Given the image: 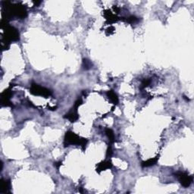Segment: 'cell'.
I'll return each mask as SVG.
<instances>
[{
  "mask_svg": "<svg viewBox=\"0 0 194 194\" xmlns=\"http://www.w3.org/2000/svg\"><path fill=\"white\" fill-rule=\"evenodd\" d=\"M113 8H114L115 11V12H116V13H119V8H118V7L114 6V7H113Z\"/></svg>",
  "mask_w": 194,
  "mask_h": 194,
  "instance_id": "20",
  "label": "cell"
},
{
  "mask_svg": "<svg viewBox=\"0 0 194 194\" xmlns=\"http://www.w3.org/2000/svg\"><path fill=\"white\" fill-rule=\"evenodd\" d=\"M87 143V140L85 138H83L77 135L75 133L71 130H68L66 132L64 138V147L69 146L71 145L80 146L82 147L83 150H85L86 146Z\"/></svg>",
  "mask_w": 194,
  "mask_h": 194,
  "instance_id": "3",
  "label": "cell"
},
{
  "mask_svg": "<svg viewBox=\"0 0 194 194\" xmlns=\"http://www.w3.org/2000/svg\"><path fill=\"white\" fill-rule=\"evenodd\" d=\"M150 83H151L150 79H144V80H143V81H142L141 89H143V88L148 87V86L150 84Z\"/></svg>",
  "mask_w": 194,
  "mask_h": 194,
  "instance_id": "16",
  "label": "cell"
},
{
  "mask_svg": "<svg viewBox=\"0 0 194 194\" xmlns=\"http://www.w3.org/2000/svg\"><path fill=\"white\" fill-rule=\"evenodd\" d=\"M105 134H106L108 139H109V144L112 145V143H114L115 142V136L114 131L110 128H105Z\"/></svg>",
  "mask_w": 194,
  "mask_h": 194,
  "instance_id": "13",
  "label": "cell"
},
{
  "mask_svg": "<svg viewBox=\"0 0 194 194\" xmlns=\"http://www.w3.org/2000/svg\"><path fill=\"white\" fill-rule=\"evenodd\" d=\"M11 188V182L10 180L8 179H2L1 180V193H9V190Z\"/></svg>",
  "mask_w": 194,
  "mask_h": 194,
  "instance_id": "10",
  "label": "cell"
},
{
  "mask_svg": "<svg viewBox=\"0 0 194 194\" xmlns=\"http://www.w3.org/2000/svg\"><path fill=\"white\" fill-rule=\"evenodd\" d=\"M54 165H55V166L56 167V168H57V169H59V167H60L61 165H62V161H58V162H55V163H54Z\"/></svg>",
  "mask_w": 194,
  "mask_h": 194,
  "instance_id": "19",
  "label": "cell"
},
{
  "mask_svg": "<svg viewBox=\"0 0 194 194\" xmlns=\"http://www.w3.org/2000/svg\"><path fill=\"white\" fill-rule=\"evenodd\" d=\"M104 17L105 18V19L107 20V22L111 24V23H115L116 21H118L119 18L115 15L112 13L110 10H105L103 12Z\"/></svg>",
  "mask_w": 194,
  "mask_h": 194,
  "instance_id": "9",
  "label": "cell"
},
{
  "mask_svg": "<svg viewBox=\"0 0 194 194\" xmlns=\"http://www.w3.org/2000/svg\"><path fill=\"white\" fill-rule=\"evenodd\" d=\"M92 62L87 59H83V67L85 70H89L92 68Z\"/></svg>",
  "mask_w": 194,
  "mask_h": 194,
  "instance_id": "15",
  "label": "cell"
},
{
  "mask_svg": "<svg viewBox=\"0 0 194 194\" xmlns=\"http://www.w3.org/2000/svg\"><path fill=\"white\" fill-rule=\"evenodd\" d=\"M175 175L179 181L180 184L182 185V186H184L185 188L189 187L192 183H193V176L189 175L186 172L177 171L175 174Z\"/></svg>",
  "mask_w": 194,
  "mask_h": 194,
  "instance_id": "5",
  "label": "cell"
},
{
  "mask_svg": "<svg viewBox=\"0 0 194 194\" xmlns=\"http://www.w3.org/2000/svg\"><path fill=\"white\" fill-rule=\"evenodd\" d=\"M12 93L11 91V88H8L2 93V105L3 106H12V102L10 101V98Z\"/></svg>",
  "mask_w": 194,
  "mask_h": 194,
  "instance_id": "6",
  "label": "cell"
},
{
  "mask_svg": "<svg viewBox=\"0 0 194 194\" xmlns=\"http://www.w3.org/2000/svg\"><path fill=\"white\" fill-rule=\"evenodd\" d=\"M34 3H35L36 5H39L41 3V2H34Z\"/></svg>",
  "mask_w": 194,
  "mask_h": 194,
  "instance_id": "21",
  "label": "cell"
},
{
  "mask_svg": "<svg viewBox=\"0 0 194 194\" xmlns=\"http://www.w3.org/2000/svg\"><path fill=\"white\" fill-rule=\"evenodd\" d=\"M30 93L34 95V96H43L45 97V98H48V96H52V94H53V93L49 89L42 87L39 84H34V83H32L30 89Z\"/></svg>",
  "mask_w": 194,
  "mask_h": 194,
  "instance_id": "4",
  "label": "cell"
},
{
  "mask_svg": "<svg viewBox=\"0 0 194 194\" xmlns=\"http://www.w3.org/2000/svg\"><path fill=\"white\" fill-rule=\"evenodd\" d=\"M122 21H126V22L129 23V24H134V23L137 22V21H139V19H138V18H136V16L131 15L127 18H122Z\"/></svg>",
  "mask_w": 194,
  "mask_h": 194,
  "instance_id": "14",
  "label": "cell"
},
{
  "mask_svg": "<svg viewBox=\"0 0 194 194\" xmlns=\"http://www.w3.org/2000/svg\"><path fill=\"white\" fill-rule=\"evenodd\" d=\"M106 95H107L108 98H109V100H110V101L112 102L114 105H118L119 100H118V95L114 92V90L111 89V90L108 91V92L106 93Z\"/></svg>",
  "mask_w": 194,
  "mask_h": 194,
  "instance_id": "12",
  "label": "cell"
},
{
  "mask_svg": "<svg viewBox=\"0 0 194 194\" xmlns=\"http://www.w3.org/2000/svg\"><path fill=\"white\" fill-rule=\"evenodd\" d=\"M114 30H115L114 27H110V28H108L107 29V32L109 31V34H112V33H114Z\"/></svg>",
  "mask_w": 194,
  "mask_h": 194,
  "instance_id": "18",
  "label": "cell"
},
{
  "mask_svg": "<svg viewBox=\"0 0 194 194\" xmlns=\"http://www.w3.org/2000/svg\"><path fill=\"white\" fill-rule=\"evenodd\" d=\"M4 33L3 37V46H5L6 49L9 47L11 42H16L20 39V33L18 30L8 24L3 28Z\"/></svg>",
  "mask_w": 194,
  "mask_h": 194,
  "instance_id": "2",
  "label": "cell"
},
{
  "mask_svg": "<svg viewBox=\"0 0 194 194\" xmlns=\"http://www.w3.org/2000/svg\"><path fill=\"white\" fill-rule=\"evenodd\" d=\"M113 155V151H112V146L110 144L109 145V147L107 149V152H106V157L107 158H110L112 157V156Z\"/></svg>",
  "mask_w": 194,
  "mask_h": 194,
  "instance_id": "17",
  "label": "cell"
},
{
  "mask_svg": "<svg viewBox=\"0 0 194 194\" xmlns=\"http://www.w3.org/2000/svg\"><path fill=\"white\" fill-rule=\"evenodd\" d=\"M78 107L74 105L71 109V110H70L67 114L64 115V118L69 120L71 122H75L76 121H78L79 118V115L78 114Z\"/></svg>",
  "mask_w": 194,
  "mask_h": 194,
  "instance_id": "7",
  "label": "cell"
},
{
  "mask_svg": "<svg viewBox=\"0 0 194 194\" xmlns=\"http://www.w3.org/2000/svg\"><path fill=\"white\" fill-rule=\"evenodd\" d=\"M3 3L5 4V5H3V9L6 16L5 20L7 21L14 19L15 18L19 19H24L28 16L26 7L21 5V3L12 4L10 2H5Z\"/></svg>",
  "mask_w": 194,
  "mask_h": 194,
  "instance_id": "1",
  "label": "cell"
},
{
  "mask_svg": "<svg viewBox=\"0 0 194 194\" xmlns=\"http://www.w3.org/2000/svg\"><path fill=\"white\" fill-rule=\"evenodd\" d=\"M159 156H157L155 158H152V159H148L146 161H143L141 162V166L143 168H148V167H151L155 165L157 163L158 160H159Z\"/></svg>",
  "mask_w": 194,
  "mask_h": 194,
  "instance_id": "11",
  "label": "cell"
},
{
  "mask_svg": "<svg viewBox=\"0 0 194 194\" xmlns=\"http://www.w3.org/2000/svg\"><path fill=\"white\" fill-rule=\"evenodd\" d=\"M112 167V163L110 160H106V161H103L102 162L99 163L97 165L96 167V172H98L99 174L100 172L102 171H105L106 169H109V168H111Z\"/></svg>",
  "mask_w": 194,
  "mask_h": 194,
  "instance_id": "8",
  "label": "cell"
}]
</instances>
